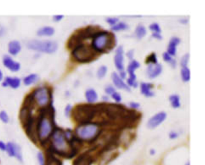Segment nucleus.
<instances>
[{
  "label": "nucleus",
  "mask_w": 205,
  "mask_h": 165,
  "mask_svg": "<svg viewBox=\"0 0 205 165\" xmlns=\"http://www.w3.org/2000/svg\"><path fill=\"white\" fill-rule=\"evenodd\" d=\"M102 99H103V100L104 102H107L109 98H108V97L107 96H102Z\"/></svg>",
  "instance_id": "de8ad7c7"
},
{
  "label": "nucleus",
  "mask_w": 205,
  "mask_h": 165,
  "mask_svg": "<svg viewBox=\"0 0 205 165\" xmlns=\"http://www.w3.org/2000/svg\"><path fill=\"white\" fill-rule=\"evenodd\" d=\"M53 130L52 122L48 116L43 115L39 121L38 125V134L39 138L45 140L51 134Z\"/></svg>",
  "instance_id": "423d86ee"
},
{
  "label": "nucleus",
  "mask_w": 205,
  "mask_h": 165,
  "mask_svg": "<svg viewBox=\"0 0 205 165\" xmlns=\"http://www.w3.org/2000/svg\"><path fill=\"white\" fill-rule=\"evenodd\" d=\"M146 32L147 31H146V29L145 27L142 25H139L135 28V36L137 37V39H141L146 36Z\"/></svg>",
  "instance_id": "412c9836"
},
{
  "label": "nucleus",
  "mask_w": 205,
  "mask_h": 165,
  "mask_svg": "<svg viewBox=\"0 0 205 165\" xmlns=\"http://www.w3.org/2000/svg\"><path fill=\"white\" fill-rule=\"evenodd\" d=\"M37 75L36 74H31L30 75H28V76H27L24 80V84L27 85H31L33 83H34L35 82L37 81Z\"/></svg>",
  "instance_id": "bb28decb"
},
{
  "label": "nucleus",
  "mask_w": 205,
  "mask_h": 165,
  "mask_svg": "<svg viewBox=\"0 0 205 165\" xmlns=\"http://www.w3.org/2000/svg\"><path fill=\"white\" fill-rule=\"evenodd\" d=\"M146 63L149 64H155L158 63L157 56L155 53H152L146 58Z\"/></svg>",
  "instance_id": "c85d7f7f"
},
{
  "label": "nucleus",
  "mask_w": 205,
  "mask_h": 165,
  "mask_svg": "<svg viewBox=\"0 0 205 165\" xmlns=\"http://www.w3.org/2000/svg\"><path fill=\"white\" fill-rule=\"evenodd\" d=\"M119 75L120 77V78L123 80L124 79H125L126 78V72L124 70H122V71H120Z\"/></svg>",
  "instance_id": "37998d69"
},
{
  "label": "nucleus",
  "mask_w": 205,
  "mask_h": 165,
  "mask_svg": "<svg viewBox=\"0 0 205 165\" xmlns=\"http://www.w3.org/2000/svg\"><path fill=\"white\" fill-rule=\"evenodd\" d=\"M128 28V25L124 22H120L111 27V30L114 31L125 30Z\"/></svg>",
  "instance_id": "a878e982"
},
{
  "label": "nucleus",
  "mask_w": 205,
  "mask_h": 165,
  "mask_svg": "<svg viewBox=\"0 0 205 165\" xmlns=\"http://www.w3.org/2000/svg\"><path fill=\"white\" fill-rule=\"evenodd\" d=\"M72 55L77 61L86 63L94 60L97 56V53L91 46L82 43L73 49Z\"/></svg>",
  "instance_id": "7ed1b4c3"
},
{
  "label": "nucleus",
  "mask_w": 205,
  "mask_h": 165,
  "mask_svg": "<svg viewBox=\"0 0 205 165\" xmlns=\"http://www.w3.org/2000/svg\"><path fill=\"white\" fill-rule=\"evenodd\" d=\"M34 99L40 106H46L49 102V93L46 88H40L37 89L33 94Z\"/></svg>",
  "instance_id": "6e6552de"
},
{
  "label": "nucleus",
  "mask_w": 205,
  "mask_h": 165,
  "mask_svg": "<svg viewBox=\"0 0 205 165\" xmlns=\"http://www.w3.org/2000/svg\"><path fill=\"white\" fill-rule=\"evenodd\" d=\"M71 110H72V106H71V105H68L66 106V109H65V114H66V115H67V116L69 115L70 114Z\"/></svg>",
  "instance_id": "a19ab883"
},
{
  "label": "nucleus",
  "mask_w": 205,
  "mask_h": 165,
  "mask_svg": "<svg viewBox=\"0 0 205 165\" xmlns=\"http://www.w3.org/2000/svg\"><path fill=\"white\" fill-rule=\"evenodd\" d=\"M2 78H3V73H2L1 71L0 70V81L2 80Z\"/></svg>",
  "instance_id": "3c124183"
},
{
  "label": "nucleus",
  "mask_w": 205,
  "mask_h": 165,
  "mask_svg": "<svg viewBox=\"0 0 205 165\" xmlns=\"http://www.w3.org/2000/svg\"><path fill=\"white\" fill-rule=\"evenodd\" d=\"M111 79L112 81L116 87L119 89L125 90L128 91H130L131 88L128 85L125 83L122 79L120 78L119 74L116 72H113L111 74Z\"/></svg>",
  "instance_id": "f8f14e48"
},
{
  "label": "nucleus",
  "mask_w": 205,
  "mask_h": 165,
  "mask_svg": "<svg viewBox=\"0 0 205 165\" xmlns=\"http://www.w3.org/2000/svg\"><path fill=\"white\" fill-rule=\"evenodd\" d=\"M85 96L87 101L88 103H93L95 102L98 98V96L96 91L92 88L88 89L85 92Z\"/></svg>",
  "instance_id": "a211bd4d"
},
{
  "label": "nucleus",
  "mask_w": 205,
  "mask_h": 165,
  "mask_svg": "<svg viewBox=\"0 0 205 165\" xmlns=\"http://www.w3.org/2000/svg\"><path fill=\"white\" fill-rule=\"evenodd\" d=\"M4 33V30H3V28L1 27V25H0V36H1L3 35Z\"/></svg>",
  "instance_id": "09e8293b"
},
{
  "label": "nucleus",
  "mask_w": 205,
  "mask_h": 165,
  "mask_svg": "<svg viewBox=\"0 0 205 165\" xmlns=\"http://www.w3.org/2000/svg\"><path fill=\"white\" fill-rule=\"evenodd\" d=\"M0 119L3 121V122L5 123L9 121V116L6 112L2 111L0 112Z\"/></svg>",
  "instance_id": "f704fd0d"
},
{
  "label": "nucleus",
  "mask_w": 205,
  "mask_h": 165,
  "mask_svg": "<svg viewBox=\"0 0 205 165\" xmlns=\"http://www.w3.org/2000/svg\"><path fill=\"white\" fill-rule=\"evenodd\" d=\"M180 40L177 37H172L168 43L167 48V53L171 56H174L177 51V46L180 43Z\"/></svg>",
  "instance_id": "2eb2a0df"
},
{
  "label": "nucleus",
  "mask_w": 205,
  "mask_h": 165,
  "mask_svg": "<svg viewBox=\"0 0 205 165\" xmlns=\"http://www.w3.org/2000/svg\"><path fill=\"white\" fill-rule=\"evenodd\" d=\"M0 149L2 151H6V145L1 141H0Z\"/></svg>",
  "instance_id": "c03bdc74"
},
{
  "label": "nucleus",
  "mask_w": 205,
  "mask_h": 165,
  "mask_svg": "<svg viewBox=\"0 0 205 165\" xmlns=\"http://www.w3.org/2000/svg\"><path fill=\"white\" fill-rule=\"evenodd\" d=\"M167 113L165 112H159L156 113L149 119L147 124V127L150 129L157 127L165 121Z\"/></svg>",
  "instance_id": "1a4fd4ad"
},
{
  "label": "nucleus",
  "mask_w": 205,
  "mask_h": 165,
  "mask_svg": "<svg viewBox=\"0 0 205 165\" xmlns=\"http://www.w3.org/2000/svg\"><path fill=\"white\" fill-rule=\"evenodd\" d=\"M63 18V16H62V15H57V16H55L54 17V21L58 22V21H60Z\"/></svg>",
  "instance_id": "a18cd8bd"
},
{
  "label": "nucleus",
  "mask_w": 205,
  "mask_h": 165,
  "mask_svg": "<svg viewBox=\"0 0 205 165\" xmlns=\"http://www.w3.org/2000/svg\"><path fill=\"white\" fill-rule=\"evenodd\" d=\"M52 143L55 149L60 152H65L67 148L66 135L60 130L54 132L52 136Z\"/></svg>",
  "instance_id": "0eeeda50"
},
{
  "label": "nucleus",
  "mask_w": 205,
  "mask_h": 165,
  "mask_svg": "<svg viewBox=\"0 0 205 165\" xmlns=\"http://www.w3.org/2000/svg\"><path fill=\"white\" fill-rule=\"evenodd\" d=\"M115 91H116L114 87L112 85H108L105 88V92L108 95H111Z\"/></svg>",
  "instance_id": "72a5a7b5"
},
{
  "label": "nucleus",
  "mask_w": 205,
  "mask_h": 165,
  "mask_svg": "<svg viewBox=\"0 0 205 165\" xmlns=\"http://www.w3.org/2000/svg\"><path fill=\"white\" fill-rule=\"evenodd\" d=\"M28 47L33 50L45 53H53L57 49V44L52 41L32 40L28 43Z\"/></svg>",
  "instance_id": "39448f33"
},
{
  "label": "nucleus",
  "mask_w": 205,
  "mask_h": 165,
  "mask_svg": "<svg viewBox=\"0 0 205 165\" xmlns=\"http://www.w3.org/2000/svg\"><path fill=\"white\" fill-rule=\"evenodd\" d=\"M21 45L17 41H13L9 44V52L10 54L15 55L21 51Z\"/></svg>",
  "instance_id": "aec40b11"
},
{
  "label": "nucleus",
  "mask_w": 205,
  "mask_h": 165,
  "mask_svg": "<svg viewBox=\"0 0 205 165\" xmlns=\"http://www.w3.org/2000/svg\"><path fill=\"white\" fill-rule=\"evenodd\" d=\"M180 23H182V24H186L188 23V19H186V18H182V19H181L180 20Z\"/></svg>",
  "instance_id": "49530a36"
},
{
  "label": "nucleus",
  "mask_w": 205,
  "mask_h": 165,
  "mask_svg": "<svg viewBox=\"0 0 205 165\" xmlns=\"http://www.w3.org/2000/svg\"><path fill=\"white\" fill-rule=\"evenodd\" d=\"M150 153L151 155H154L155 154V151L154 149H151Z\"/></svg>",
  "instance_id": "8fccbe9b"
},
{
  "label": "nucleus",
  "mask_w": 205,
  "mask_h": 165,
  "mask_svg": "<svg viewBox=\"0 0 205 165\" xmlns=\"http://www.w3.org/2000/svg\"><path fill=\"white\" fill-rule=\"evenodd\" d=\"M99 131L98 125L96 123L82 124L76 129L77 136L81 139L88 140L93 138Z\"/></svg>",
  "instance_id": "20e7f679"
},
{
  "label": "nucleus",
  "mask_w": 205,
  "mask_h": 165,
  "mask_svg": "<svg viewBox=\"0 0 205 165\" xmlns=\"http://www.w3.org/2000/svg\"><path fill=\"white\" fill-rule=\"evenodd\" d=\"M126 56H127V57L129 59L132 60L133 57H134V51L133 50H130L129 51H128L126 53Z\"/></svg>",
  "instance_id": "79ce46f5"
},
{
  "label": "nucleus",
  "mask_w": 205,
  "mask_h": 165,
  "mask_svg": "<svg viewBox=\"0 0 205 165\" xmlns=\"http://www.w3.org/2000/svg\"><path fill=\"white\" fill-rule=\"evenodd\" d=\"M97 115V107L93 103H84L77 105L73 110L75 119L82 124L90 122Z\"/></svg>",
  "instance_id": "f03ea898"
},
{
  "label": "nucleus",
  "mask_w": 205,
  "mask_h": 165,
  "mask_svg": "<svg viewBox=\"0 0 205 165\" xmlns=\"http://www.w3.org/2000/svg\"><path fill=\"white\" fill-rule=\"evenodd\" d=\"M153 85L151 83L141 82L140 84V91L142 94L147 97H151L154 96V93L152 91Z\"/></svg>",
  "instance_id": "f3484780"
},
{
  "label": "nucleus",
  "mask_w": 205,
  "mask_h": 165,
  "mask_svg": "<svg viewBox=\"0 0 205 165\" xmlns=\"http://www.w3.org/2000/svg\"><path fill=\"white\" fill-rule=\"evenodd\" d=\"M119 19V18H111V17H110V18H107L106 19V21L108 24H109L110 25H115L116 24L118 23Z\"/></svg>",
  "instance_id": "2f4dec72"
},
{
  "label": "nucleus",
  "mask_w": 205,
  "mask_h": 165,
  "mask_svg": "<svg viewBox=\"0 0 205 165\" xmlns=\"http://www.w3.org/2000/svg\"><path fill=\"white\" fill-rule=\"evenodd\" d=\"M107 67L105 66H101L97 71V76L99 79H102L105 76L107 73Z\"/></svg>",
  "instance_id": "cd10ccee"
},
{
  "label": "nucleus",
  "mask_w": 205,
  "mask_h": 165,
  "mask_svg": "<svg viewBox=\"0 0 205 165\" xmlns=\"http://www.w3.org/2000/svg\"><path fill=\"white\" fill-rule=\"evenodd\" d=\"M4 65L12 72H17L20 69V64L15 61L11 57L6 55L3 58Z\"/></svg>",
  "instance_id": "ddd939ff"
},
{
  "label": "nucleus",
  "mask_w": 205,
  "mask_h": 165,
  "mask_svg": "<svg viewBox=\"0 0 205 165\" xmlns=\"http://www.w3.org/2000/svg\"><path fill=\"white\" fill-rule=\"evenodd\" d=\"M186 165H189V162H188V163H187V164H186Z\"/></svg>",
  "instance_id": "603ef678"
},
{
  "label": "nucleus",
  "mask_w": 205,
  "mask_h": 165,
  "mask_svg": "<svg viewBox=\"0 0 205 165\" xmlns=\"http://www.w3.org/2000/svg\"><path fill=\"white\" fill-rule=\"evenodd\" d=\"M6 151L11 157H16L18 159H21L19 147L13 143L9 142L6 145Z\"/></svg>",
  "instance_id": "4468645a"
},
{
  "label": "nucleus",
  "mask_w": 205,
  "mask_h": 165,
  "mask_svg": "<svg viewBox=\"0 0 205 165\" xmlns=\"http://www.w3.org/2000/svg\"><path fill=\"white\" fill-rule=\"evenodd\" d=\"M178 136H179L178 133L176 131H171L169 134V137L171 139H174L177 138L178 137Z\"/></svg>",
  "instance_id": "58836bf2"
},
{
  "label": "nucleus",
  "mask_w": 205,
  "mask_h": 165,
  "mask_svg": "<svg viewBox=\"0 0 205 165\" xmlns=\"http://www.w3.org/2000/svg\"><path fill=\"white\" fill-rule=\"evenodd\" d=\"M149 29L152 31H153V33H161V30L160 26L157 23H152V24H151L149 25Z\"/></svg>",
  "instance_id": "c756f323"
},
{
  "label": "nucleus",
  "mask_w": 205,
  "mask_h": 165,
  "mask_svg": "<svg viewBox=\"0 0 205 165\" xmlns=\"http://www.w3.org/2000/svg\"><path fill=\"white\" fill-rule=\"evenodd\" d=\"M140 67V64L139 62L135 60H131L129 63L128 67H127V72L129 75V79L131 80L136 81V75L135 73V71L136 69H138Z\"/></svg>",
  "instance_id": "dca6fc26"
},
{
  "label": "nucleus",
  "mask_w": 205,
  "mask_h": 165,
  "mask_svg": "<svg viewBox=\"0 0 205 165\" xmlns=\"http://www.w3.org/2000/svg\"><path fill=\"white\" fill-rule=\"evenodd\" d=\"M180 74L183 81L186 82H188L190 80V70L188 67H182L180 72Z\"/></svg>",
  "instance_id": "b1692460"
},
{
  "label": "nucleus",
  "mask_w": 205,
  "mask_h": 165,
  "mask_svg": "<svg viewBox=\"0 0 205 165\" xmlns=\"http://www.w3.org/2000/svg\"><path fill=\"white\" fill-rule=\"evenodd\" d=\"M162 71V66L159 64H149L146 69V73L150 79H154L158 77Z\"/></svg>",
  "instance_id": "9b49d317"
},
{
  "label": "nucleus",
  "mask_w": 205,
  "mask_h": 165,
  "mask_svg": "<svg viewBox=\"0 0 205 165\" xmlns=\"http://www.w3.org/2000/svg\"><path fill=\"white\" fill-rule=\"evenodd\" d=\"M126 84L128 85L129 87H134V88H137L138 87V82L137 81L135 80H131L130 79H128L127 80V83Z\"/></svg>",
  "instance_id": "c9c22d12"
},
{
  "label": "nucleus",
  "mask_w": 205,
  "mask_h": 165,
  "mask_svg": "<svg viewBox=\"0 0 205 165\" xmlns=\"http://www.w3.org/2000/svg\"><path fill=\"white\" fill-rule=\"evenodd\" d=\"M163 59L165 62L168 63L173 68H175L176 66V61L167 52L163 54Z\"/></svg>",
  "instance_id": "393cba45"
},
{
  "label": "nucleus",
  "mask_w": 205,
  "mask_h": 165,
  "mask_svg": "<svg viewBox=\"0 0 205 165\" xmlns=\"http://www.w3.org/2000/svg\"><path fill=\"white\" fill-rule=\"evenodd\" d=\"M37 158L39 162L40 163V165H45V160H44V157L42 152H39L37 155Z\"/></svg>",
  "instance_id": "4c0bfd02"
},
{
  "label": "nucleus",
  "mask_w": 205,
  "mask_h": 165,
  "mask_svg": "<svg viewBox=\"0 0 205 165\" xmlns=\"http://www.w3.org/2000/svg\"><path fill=\"white\" fill-rule=\"evenodd\" d=\"M111 97L117 102V103H120L122 101V96L120 94V93H117V91H115L111 95Z\"/></svg>",
  "instance_id": "473e14b6"
},
{
  "label": "nucleus",
  "mask_w": 205,
  "mask_h": 165,
  "mask_svg": "<svg viewBox=\"0 0 205 165\" xmlns=\"http://www.w3.org/2000/svg\"><path fill=\"white\" fill-rule=\"evenodd\" d=\"M123 49L122 46H119L116 50V54L114 56V64L117 69L120 72L124 70L123 64Z\"/></svg>",
  "instance_id": "9d476101"
},
{
  "label": "nucleus",
  "mask_w": 205,
  "mask_h": 165,
  "mask_svg": "<svg viewBox=\"0 0 205 165\" xmlns=\"http://www.w3.org/2000/svg\"><path fill=\"white\" fill-rule=\"evenodd\" d=\"M169 100L173 108H178L180 106V97L177 94H172L169 97Z\"/></svg>",
  "instance_id": "4be33fe9"
},
{
  "label": "nucleus",
  "mask_w": 205,
  "mask_h": 165,
  "mask_svg": "<svg viewBox=\"0 0 205 165\" xmlns=\"http://www.w3.org/2000/svg\"><path fill=\"white\" fill-rule=\"evenodd\" d=\"M189 54H186L182 57V58H181V60H180V65H181L182 67H187V65H188V62H189Z\"/></svg>",
  "instance_id": "7c9ffc66"
},
{
  "label": "nucleus",
  "mask_w": 205,
  "mask_h": 165,
  "mask_svg": "<svg viewBox=\"0 0 205 165\" xmlns=\"http://www.w3.org/2000/svg\"><path fill=\"white\" fill-rule=\"evenodd\" d=\"M152 36L155 38L156 39L158 40H161L162 39V36L161 35V33H153Z\"/></svg>",
  "instance_id": "ea45409f"
},
{
  "label": "nucleus",
  "mask_w": 205,
  "mask_h": 165,
  "mask_svg": "<svg viewBox=\"0 0 205 165\" xmlns=\"http://www.w3.org/2000/svg\"><path fill=\"white\" fill-rule=\"evenodd\" d=\"M54 33V30L50 27H45L40 28L37 34L39 36H49Z\"/></svg>",
  "instance_id": "5701e85b"
},
{
  "label": "nucleus",
  "mask_w": 205,
  "mask_h": 165,
  "mask_svg": "<svg viewBox=\"0 0 205 165\" xmlns=\"http://www.w3.org/2000/svg\"><path fill=\"white\" fill-rule=\"evenodd\" d=\"M116 45L114 33L106 30H99L93 37L91 46L97 54L107 53Z\"/></svg>",
  "instance_id": "f257e3e1"
},
{
  "label": "nucleus",
  "mask_w": 205,
  "mask_h": 165,
  "mask_svg": "<svg viewBox=\"0 0 205 165\" xmlns=\"http://www.w3.org/2000/svg\"><path fill=\"white\" fill-rule=\"evenodd\" d=\"M20 84H21V81L19 78L7 77L5 82L3 84L4 86L9 85L13 88H17L19 87Z\"/></svg>",
  "instance_id": "6ab92c4d"
},
{
  "label": "nucleus",
  "mask_w": 205,
  "mask_h": 165,
  "mask_svg": "<svg viewBox=\"0 0 205 165\" xmlns=\"http://www.w3.org/2000/svg\"><path fill=\"white\" fill-rule=\"evenodd\" d=\"M129 106H130L131 109L135 110V109H138L140 106V105L139 103H137L135 102H131L129 103Z\"/></svg>",
  "instance_id": "e433bc0d"
}]
</instances>
